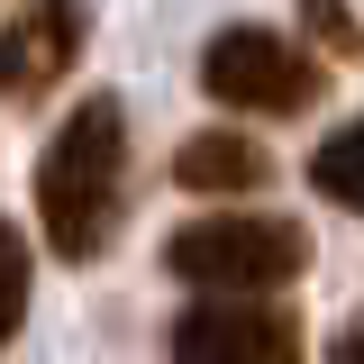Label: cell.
<instances>
[{
	"instance_id": "1",
	"label": "cell",
	"mask_w": 364,
	"mask_h": 364,
	"mask_svg": "<svg viewBox=\"0 0 364 364\" xmlns=\"http://www.w3.org/2000/svg\"><path fill=\"white\" fill-rule=\"evenodd\" d=\"M128 210V109L109 91H91L37 155V228L64 264H91Z\"/></svg>"
},
{
	"instance_id": "2",
	"label": "cell",
	"mask_w": 364,
	"mask_h": 364,
	"mask_svg": "<svg viewBox=\"0 0 364 364\" xmlns=\"http://www.w3.org/2000/svg\"><path fill=\"white\" fill-rule=\"evenodd\" d=\"M164 273L191 291H282L310 273V228L273 219V210H219L164 237Z\"/></svg>"
},
{
	"instance_id": "3",
	"label": "cell",
	"mask_w": 364,
	"mask_h": 364,
	"mask_svg": "<svg viewBox=\"0 0 364 364\" xmlns=\"http://www.w3.org/2000/svg\"><path fill=\"white\" fill-rule=\"evenodd\" d=\"M200 91L219 109H246V119H301L328 91V73H318V55H301L273 28H219L200 46Z\"/></svg>"
},
{
	"instance_id": "4",
	"label": "cell",
	"mask_w": 364,
	"mask_h": 364,
	"mask_svg": "<svg viewBox=\"0 0 364 364\" xmlns=\"http://www.w3.org/2000/svg\"><path fill=\"white\" fill-rule=\"evenodd\" d=\"M173 364H301V318L255 291H210L173 318Z\"/></svg>"
},
{
	"instance_id": "5",
	"label": "cell",
	"mask_w": 364,
	"mask_h": 364,
	"mask_svg": "<svg viewBox=\"0 0 364 364\" xmlns=\"http://www.w3.org/2000/svg\"><path fill=\"white\" fill-rule=\"evenodd\" d=\"M82 37H91L82 0H28L0 28V100H46V91L82 64Z\"/></svg>"
},
{
	"instance_id": "6",
	"label": "cell",
	"mask_w": 364,
	"mask_h": 364,
	"mask_svg": "<svg viewBox=\"0 0 364 364\" xmlns=\"http://www.w3.org/2000/svg\"><path fill=\"white\" fill-rule=\"evenodd\" d=\"M173 182H182V191H264L273 155L255 146V136H237V128H200V136H182Z\"/></svg>"
},
{
	"instance_id": "7",
	"label": "cell",
	"mask_w": 364,
	"mask_h": 364,
	"mask_svg": "<svg viewBox=\"0 0 364 364\" xmlns=\"http://www.w3.org/2000/svg\"><path fill=\"white\" fill-rule=\"evenodd\" d=\"M310 191H318V200H337V210H364V119H346L337 136H318Z\"/></svg>"
},
{
	"instance_id": "8",
	"label": "cell",
	"mask_w": 364,
	"mask_h": 364,
	"mask_svg": "<svg viewBox=\"0 0 364 364\" xmlns=\"http://www.w3.org/2000/svg\"><path fill=\"white\" fill-rule=\"evenodd\" d=\"M18 318H28V237L0 219V355H9Z\"/></svg>"
},
{
	"instance_id": "9",
	"label": "cell",
	"mask_w": 364,
	"mask_h": 364,
	"mask_svg": "<svg viewBox=\"0 0 364 364\" xmlns=\"http://www.w3.org/2000/svg\"><path fill=\"white\" fill-rule=\"evenodd\" d=\"M301 28L318 46H337V55H364V28L346 18V0H301Z\"/></svg>"
},
{
	"instance_id": "10",
	"label": "cell",
	"mask_w": 364,
	"mask_h": 364,
	"mask_svg": "<svg viewBox=\"0 0 364 364\" xmlns=\"http://www.w3.org/2000/svg\"><path fill=\"white\" fill-rule=\"evenodd\" d=\"M328 364H364V318L346 328V337H337V346H328Z\"/></svg>"
}]
</instances>
